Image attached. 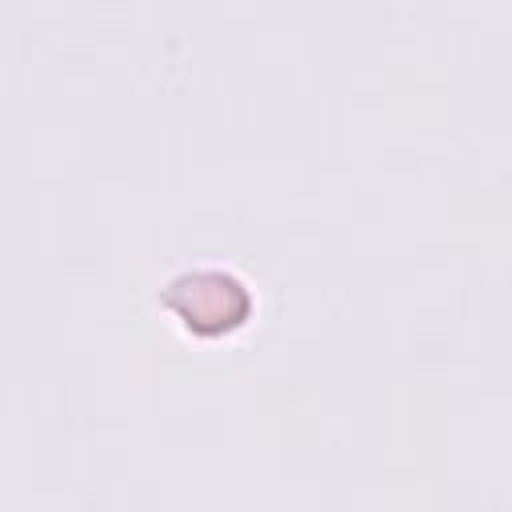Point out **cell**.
<instances>
[{
	"mask_svg": "<svg viewBox=\"0 0 512 512\" xmlns=\"http://www.w3.org/2000/svg\"><path fill=\"white\" fill-rule=\"evenodd\" d=\"M168 308L180 316V324L188 328H204V324H216V328H232L248 316V296L244 288L224 276V272H188V276H176L164 292Z\"/></svg>",
	"mask_w": 512,
	"mask_h": 512,
	"instance_id": "6da1fadb",
	"label": "cell"
}]
</instances>
